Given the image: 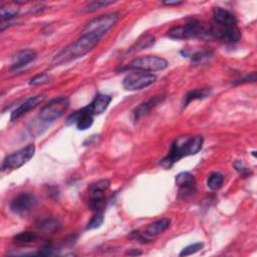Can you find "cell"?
I'll list each match as a JSON object with an SVG mask.
<instances>
[{
  "label": "cell",
  "mask_w": 257,
  "mask_h": 257,
  "mask_svg": "<svg viewBox=\"0 0 257 257\" xmlns=\"http://www.w3.org/2000/svg\"><path fill=\"white\" fill-rule=\"evenodd\" d=\"M204 138L202 136H182L177 138L171 146L168 155L160 161V165L165 169H170L181 159L198 154L203 147Z\"/></svg>",
  "instance_id": "cell-1"
},
{
  "label": "cell",
  "mask_w": 257,
  "mask_h": 257,
  "mask_svg": "<svg viewBox=\"0 0 257 257\" xmlns=\"http://www.w3.org/2000/svg\"><path fill=\"white\" fill-rule=\"evenodd\" d=\"M99 41L100 39L95 36L82 34L78 40H76L69 46L64 47L54 56V58L52 59L53 66L66 64L85 56L98 45Z\"/></svg>",
  "instance_id": "cell-2"
},
{
  "label": "cell",
  "mask_w": 257,
  "mask_h": 257,
  "mask_svg": "<svg viewBox=\"0 0 257 257\" xmlns=\"http://www.w3.org/2000/svg\"><path fill=\"white\" fill-rule=\"evenodd\" d=\"M167 36L172 39L183 40L190 38H202V39H212L210 25L196 19L192 18L188 20L184 25L172 27Z\"/></svg>",
  "instance_id": "cell-3"
},
{
  "label": "cell",
  "mask_w": 257,
  "mask_h": 257,
  "mask_svg": "<svg viewBox=\"0 0 257 257\" xmlns=\"http://www.w3.org/2000/svg\"><path fill=\"white\" fill-rule=\"evenodd\" d=\"M212 39L226 44H235L241 38V31L236 22H212L210 25Z\"/></svg>",
  "instance_id": "cell-4"
},
{
  "label": "cell",
  "mask_w": 257,
  "mask_h": 257,
  "mask_svg": "<svg viewBox=\"0 0 257 257\" xmlns=\"http://www.w3.org/2000/svg\"><path fill=\"white\" fill-rule=\"evenodd\" d=\"M168 66L169 62L165 58L156 55H147L133 59L132 61L128 62L125 68H123L122 71L135 70L140 72L153 73L163 71L167 69Z\"/></svg>",
  "instance_id": "cell-5"
},
{
  "label": "cell",
  "mask_w": 257,
  "mask_h": 257,
  "mask_svg": "<svg viewBox=\"0 0 257 257\" xmlns=\"http://www.w3.org/2000/svg\"><path fill=\"white\" fill-rule=\"evenodd\" d=\"M119 20V13L113 12L105 15H101L91 20L83 29L82 34H88L95 36L99 39L107 33Z\"/></svg>",
  "instance_id": "cell-6"
},
{
  "label": "cell",
  "mask_w": 257,
  "mask_h": 257,
  "mask_svg": "<svg viewBox=\"0 0 257 257\" xmlns=\"http://www.w3.org/2000/svg\"><path fill=\"white\" fill-rule=\"evenodd\" d=\"M70 100L67 97H58L46 104L39 112V119L43 122H53L68 111L70 108Z\"/></svg>",
  "instance_id": "cell-7"
},
{
  "label": "cell",
  "mask_w": 257,
  "mask_h": 257,
  "mask_svg": "<svg viewBox=\"0 0 257 257\" xmlns=\"http://www.w3.org/2000/svg\"><path fill=\"white\" fill-rule=\"evenodd\" d=\"M157 81V76L152 73H146V72H140L137 71L136 73L128 74L127 77H125L123 81V87L127 91H141L144 90Z\"/></svg>",
  "instance_id": "cell-8"
},
{
  "label": "cell",
  "mask_w": 257,
  "mask_h": 257,
  "mask_svg": "<svg viewBox=\"0 0 257 257\" xmlns=\"http://www.w3.org/2000/svg\"><path fill=\"white\" fill-rule=\"evenodd\" d=\"M34 153H35V146L33 144H29L25 148H22L6 156L1 165L2 171L15 170L20 168L34 156Z\"/></svg>",
  "instance_id": "cell-9"
},
{
  "label": "cell",
  "mask_w": 257,
  "mask_h": 257,
  "mask_svg": "<svg viewBox=\"0 0 257 257\" xmlns=\"http://www.w3.org/2000/svg\"><path fill=\"white\" fill-rule=\"evenodd\" d=\"M176 185L178 187V197L187 199L197 192V183L195 177L189 172H181L176 176Z\"/></svg>",
  "instance_id": "cell-10"
},
{
  "label": "cell",
  "mask_w": 257,
  "mask_h": 257,
  "mask_svg": "<svg viewBox=\"0 0 257 257\" xmlns=\"http://www.w3.org/2000/svg\"><path fill=\"white\" fill-rule=\"evenodd\" d=\"M36 204L37 200L34 195L30 194V193H21V194L12 199L9 208L14 214L22 216L30 212L36 206Z\"/></svg>",
  "instance_id": "cell-11"
},
{
  "label": "cell",
  "mask_w": 257,
  "mask_h": 257,
  "mask_svg": "<svg viewBox=\"0 0 257 257\" xmlns=\"http://www.w3.org/2000/svg\"><path fill=\"white\" fill-rule=\"evenodd\" d=\"M94 114L89 110L88 107H84L81 110L73 113L67 120L68 125L75 124L80 131H86L94 124Z\"/></svg>",
  "instance_id": "cell-12"
},
{
  "label": "cell",
  "mask_w": 257,
  "mask_h": 257,
  "mask_svg": "<svg viewBox=\"0 0 257 257\" xmlns=\"http://www.w3.org/2000/svg\"><path fill=\"white\" fill-rule=\"evenodd\" d=\"M36 55L37 53L33 49H22L16 52L12 57L10 70L18 71L20 69H23L36 58Z\"/></svg>",
  "instance_id": "cell-13"
},
{
  "label": "cell",
  "mask_w": 257,
  "mask_h": 257,
  "mask_svg": "<svg viewBox=\"0 0 257 257\" xmlns=\"http://www.w3.org/2000/svg\"><path fill=\"white\" fill-rule=\"evenodd\" d=\"M44 100V97L42 96H33V97H30L29 99H27L25 102H23L19 107H17L12 113H11V116H10V121L13 122V121H16L18 120L19 118H21L22 116H24L25 114H27L30 110H33L35 109L38 105H40Z\"/></svg>",
  "instance_id": "cell-14"
},
{
  "label": "cell",
  "mask_w": 257,
  "mask_h": 257,
  "mask_svg": "<svg viewBox=\"0 0 257 257\" xmlns=\"http://www.w3.org/2000/svg\"><path fill=\"white\" fill-rule=\"evenodd\" d=\"M165 98H166L165 96H154V97H151L149 100L141 103L138 107H136V109L133 112L135 121H138L142 117L147 115L152 109H154L156 106L161 104L165 100Z\"/></svg>",
  "instance_id": "cell-15"
},
{
  "label": "cell",
  "mask_w": 257,
  "mask_h": 257,
  "mask_svg": "<svg viewBox=\"0 0 257 257\" xmlns=\"http://www.w3.org/2000/svg\"><path fill=\"white\" fill-rule=\"evenodd\" d=\"M112 100H113V98L109 95L98 94L95 97V99L92 101V103L90 105H88L87 107L94 114V116H99L106 112V110L109 108Z\"/></svg>",
  "instance_id": "cell-16"
},
{
  "label": "cell",
  "mask_w": 257,
  "mask_h": 257,
  "mask_svg": "<svg viewBox=\"0 0 257 257\" xmlns=\"http://www.w3.org/2000/svg\"><path fill=\"white\" fill-rule=\"evenodd\" d=\"M211 95V89L203 88V89H196L188 92L183 100V108H186L190 103L197 101V100H204Z\"/></svg>",
  "instance_id": "cell-17"
},
{
  "label": "cell",
  "mask_w": 257,
  "mask_h": 257,
  "mask_svg": "<svg viewBox=\"0 0 257 257\" xmlns=\"http://www.w3.org/2000/svg\"><path fill=\"white\" fill-rule=\"evenodd\" d=\"M156 42V38L152 34H144L142 35L135 43L128 50V53H135L142 50H146L152 47Z\"/></svg>",
  "instance_id": "cell-18"
},
{
  "label": "cell",
  "mask_w": 257,
  "mask_h": 257,
  "mask_svg": "<svg viewBox=\"0 0 257 257\" xmlns=\"http://www.w3.org/2000/svg\"><path fill=\"white\" fill-rule=\"evenodd\" d=\"M171 224V220L168 218H163L160 220L155 221L154 223L150 224L146 229V235L148 236H157L164 231H166Z\"/></svg>",
  "instance_id": "cell-19"
},
{
  "label": "cell",
  "mask_w": 257,
  "mask_h": 257,
  "mask_svg": "<svg viewBox=\"0 0 257 257\" xmlns=\"http://www.w3.org/2000/svg\"><path fill=\"white\" fill-rule=\"evenodd\" d=\"M224 183V176L220 172H213L209 175L207 180V186L210 190L216 191L222 187Z\"/></svg>",
  "instance_id": "cell-20"
},
{
  "label": "cell",
  "mask_w": 257,
  "mask_h": 257,
  "mask_svg": "<svg viewBox=\"0 0 257 257\" xmlns=\"http://www.w3.org/2000/svg\"><path fill=\"white\" fill-rule=\"evenodd\" d=\"M37 239H38V235L30 231L20 232L13 237V241L17 244H30L35 242Z\"/></svg>",
  "instance_id": "cell-21"
},
{
  "label": "cell",
  "mask_w": 257,
  "mask_h": 257,
  "mask_svg": "<svg viewBox=\"0 0 257 257\" xmlns=\"http://www.w3.org/2000/svg\"><path fill=\"white\" fill-rule=\"evenodd\" d=\"M213 56V51L209 49L198 50L190 55V59L193 63H203L204 61L208 60Z\"/></svg>",
  "instance_id": "cell-22"
},
{
  "label": "cell",
  "mask_w": 257,
  "mask_h": 257,
  "mask_svg": "<svg viewBox=\"0 0 257 257\" xmlns=\"http://www.w3.org/2000/svg\"><path fill=\"white\" fill-rule=\"evenodd\" d=\"M115 3V1H106V0H95V1H92V2H89L84 8L83 10L85 12H95L101 8H104L108 5H111Z\"/></svg>",
  "instance_id": "cell-23"
},
{
  "label": "cell",
  "mask_w": 257,
  "mask_h": 257,
  "mask_svg": "<svg viewBox=\"0 0 257 257\" xmlns=\"http://www.w3.org/2000/svg\"><path fill=\"white\" fill-rule=\"evenodd\" d=\"M20 9L14 6H2L0 9V15H1L2 21H9L15 16L18 15Z\"/></svg>",
  "instance_id": "cell-24"
},
{
  "label": "cell",
  "mask_w": 257,
  "mask_h": 257,
  "mask_svg": "<svg viewBox=\"0 0 257 257\" xmlns=\"http://www.w3.org/2000/svg\"><path fill=\"white\" fill-rule=\"evenodd\" d=\"M111 183L108 179H102L99 180L98 182L92 184L89 188V192L90 193H105L109 187H110Z\"/></svg>",
  "instance_id": "cell-25"
},
{
  "label": "cell",
  "mask_w": 257,
  "mask_h": 257,
  "mask_svg": "<svg viewBox=\"0 0 257 257\" xmlns=\"http://www.w3.org/2000/svg\"><path fill=\"white\" fill-rule=\"evenodd\" d=\"M59 222L56 220V219H53V218H47V219H44L42 221H40L38 223V228L43 230V231H48V232H51V231H54V230H57V228L59 227Z\"/></svg>",
  "instance_id": "cell-26"
},
{
  "label": "cell",
  "mask_w": 257,
  "mask_h": 257,
  "mask_svg": "<svg viewBox=\"0 0 257 257\" xmlns=\"http://www.w3.org/2000/svg\"><path fill=\"white\" fill-rule=\"evenodd\" d=\"M104 220H105V217H104L103 211L96 212V214L89 221V223L87 225V230H93V229L100 228L102 226V224L104 223Z\"/></svg>",
  "instance_id": "cell-27"
},
{
  "label": "cell",
  "mask_w": 257,
  "mask_h": 257,
  "mask_svg": "<svg viewBox=\"0 0 257 257\" xmlns=\"http://www.w3.org/2000/svg\"><path fill=\"white\" fill-rule=\"evenodd\" d=\"M204 244L201 243V242H198V243H194V244H191L187 247H185L181 252H180V256H188V255H191V254H194V253H197L198 251H200L202 248H203Z\"/></svg>",
  "instance_id": "cell-28"
},
{
  "label": "cell",
  "mask_w": 257,
  "mask_h": 257,
  "mask_svg": "<svg viewBox=\"0 0 257 257\" xmlns=\"http://www.w3.org/2000/svg\"><path fill=\"white\" fill-rule=\"evenodd\" d=\"M51 80L50 76L46 73H42V74H39L35 77H33L32 79H30L29 81V86H39V85H44V84H47L49 83Z\"/></svg>",
  "instance_id": "cell-29"
},
{
  "label": "cell",
  "mask_w": 257,
  "mask_h": 257,
  "mask_svg": "<svg viewBox=\"0 0 257 257\" xmlns=\"http://www.w3.org/2000/svg\"><path fill=\"white\" fill-rule=\"evenodd\" d=\"M56 253H57L56 249L51 244H46L36 254L39 256H52V255H55Z\"/></svg>",
  "instance_id": "cell-30"
},
{
  "label": "cell",
  "mask_w": 257,
  "mask_h": 257,
  "mask_svg": "<svg viewBox=\"0 0 257 257\" xmlns=\"http://www.w3.org/2000/svg\"><path fill=\"white\" fill-rule=\"evenodd\" d=\"M256 81V73H252L250 75H247L239 80H235L232 84L234 85H242V84H247V83H254Z\"/></svg>",
  "instance_id": "cell-31"
},
{
  "label": "cell",
  "mask_w": 257,
  "mask_h": 257,
  "mask_svg": "<svg viewBox=\"0 0 257 257\" xmlns=\"http://www.w3.org/2000/svg\"><path fill=\"white\" fill-rule=\"evenodd\" d=\"M234 167H235L236 171H237L241 176H243V177H247L248 175L251 174L250 170L247 169V168L243 165V163H242L241 161L235 162V163H234Z\"/></svg>",
  "instance_id": "cell-32"
},
{
  "label": "cell",
  "mask_w": 257,
  "mask_h": 257,
  "mask_svg": "<svg viewBox=\"0 0 257 257\" xmlns=\"http://www.w3.org/2000/svg\"><path fill=\"white\" fill-rule=\"evenodd\" d=\"M130 238L133 239V240H135V241H138V242H140V243H147V242L150 241L148 238H146L145 236H143L139 231H134V232H132L131 235H130Z\"/></svg>",
  "instance_id": "cell-33"
},
{
  "label": "cell",
  "mask_w": 257,
  "mask_h": 257,
  "mask_svg": "<svg viewBox=\"0 0 257 257\" xmlns=\"http://www.w3.org/2000/svg\"><path fill=\"white\" fill-rule=\"evenodd\" d=\"M184 2L183 1H179V0H175V1H163L162 4L163 5H166V6H178V5H181L183 4Z\"/></svg>",
  "instance_id": "cell-34"
},
{
  "label": "cell",
  "mask_w": 257,
  "mask_h": 257,
  "mask_svg": "<svg viewBox=\"0 0 257 257\" xmlns=\"http://www.w3.org/2000/svg\"><path fill=\"white\" fill-rule=\"evenodd\" d=\"M143 252L141 251V250H139V249H135V248H133V249H130V250H128L127 252H126V254H128V255H132V256H136V255H141Z\"/></svg>",
  "instance_id": "cell-35"
}]
</instances>
